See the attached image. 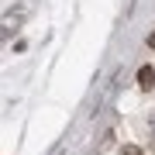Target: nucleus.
<instances>
[{"instance_id":"obj_1","label":"nucleus","mask_w":155,"mask_h":155,"mask_svg":"<svg viewBox=\"0 0 155 155\" xmlns=\"http://www.w3.org/2000/svg\"><path fill=\"white\" fill-rule=\"evenodd\" d=\"M138 86H141V90H152V86H155V69H152V66H141V69H138Z\"/></svg>"},{"instance_id":"obj_2","label":"nucleus","mask_w":155,"mask_h":155,"mask_svg":"<svg viewBox=\"0 0 155 155\" xmlns=\"http://www.w3.org/2000/svg\"><path fill=\"white\" fill-rule=\"evenodd\" d=\"M121 155H141V148H138V145H124Z\"/></svg>"},{"instance_id":"obj_3","label":"nucleus","mask_w":155,"mask_h":155,"mask_svg":"<svg viewBox=\"0 0 155 155\" xmlns=\"http://www.w3.org/2000/svg\"><path fill=\"white\" fill-rule=\"evenodd\" d=\"M148 48H155V31H152V35H148Z\"/></svg>"}]
</instances>
